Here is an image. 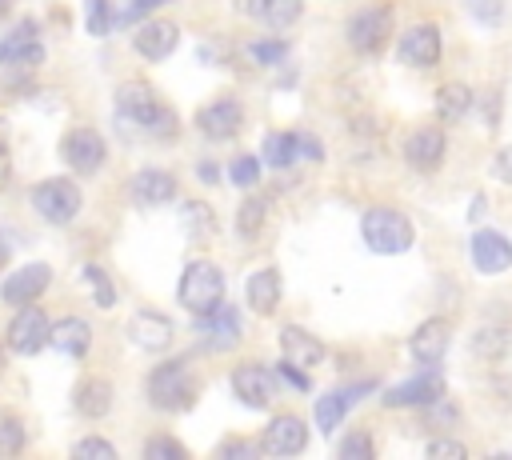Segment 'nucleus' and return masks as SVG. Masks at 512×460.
<instances>
[{"label": "nucleus", "instance_id": "obj_38", "mask_svg": "<svg viewBox=\"0 0 512 460\" xmlns=\"http://www.w3.org/2000/svg\"><path fill=\"white\" fill-rule=\"evenodd\" d=\"M24 448V424L16 416H4L0 420V456H16Z\"/></svg>", "mask_w": 512, "mask_h": 460}, {"label": "nucleus", "instance_id": "obj_26", "mask_svg": "<svg viewBox=\"0 0 512 460\" xmlns=\"http://www.w3.org/2000/svg\"><path fill=\"white\" fill-rule=\"evenodd\" d=\"M368 388H372V384H348V388H332V392H324V396L316 400V424H320L324 432H332V428L344 420L348 404L360 400V392H368Z\"/></svg>", "mask_w": 512, "mask_h": 460}, {"label": "nucleus", "instance_id": "obj_45", "mask_svg": "<svg viewBox=\"0 0 512 460\" xmlns=\"http://www.w3.org/2000/svg\"><path fill=\"white\" fill-rule=\"evenodd\" d=\"M200 180H208V184H212V180H216V168H212V164H200Z\"/></svg>", "mask_w": 512, "mask_h": 460}, {"label": "nucleus", "instance_id": "obj_16", "mask_svg": "<svg viewBox=\"0 0 512 460\" xmlns=\"http://www.w3.org/2000/svg\"><path fill=\"white\" fill-rule=\"evenodd\" d=\"M448 340H452V324H448L444 316H432V320H424V324L412 332L408 352H412L416 364H440V356L448 352Z\"/></svg>", "mask_w": 512, "mask_h": 460}, {"label": "nucleus", "instance_id": "obj_43", "mask_svg": "<svg viewBox=\"0 0 512 460\" xmlns=\"http://www.w3.org/2000/svg\"><path fill=\"white\" fill-rule=\"evenodd\" d=\"M156 4H164V0H132V8H128V12L120 16V20L128 24V20H136V16H144V12H148V8H156Z\"/></svg>", "mask_w": 512, "mask_h": 460}, {"label": "nucleus", "instance_id": "obj_11", "mask_svg": "<svg viewBox=\"0 0 512 460\" xmlns=\"http://www.w3.org/2000/svg\"><path fill=\"white\" fill-rule=\"evenodd\" d=\"M240 124H244V108L232 96H220V100H212V104H204L196 112V128L208 140H232L240 132Z\"/></svg>", "mask_w": 512, "mask_h": 460}, {"label": "nucleus", "instance_id": "obj_27", "mask_svg": "<svg viewBox=\"0 0 512 460\" xmlns=\"http://www.w3.org/2000/svg\"><path fill=\"white\" fill-rule=\"evenodd\" d=\"M112 384L104 380V376H88V380H80V388H76V412L80 416H88V420H100V416H108L112 412Z\"/></svg>", "mask_w": 512, "mask_h": 460}, {"label": "nucleus", "instance_id": "obj_3", "mask_svg": "<svg viewBox=\"0 0 512 460\" xmlns=\"http://www.w3.org/2000/svg\"><path fill=\"white\" fill-rule=\"evenodd\" d=\"M360 232H364V244L380 256H396V252H408L412 248V220L396 208H372L364 212L360 220Z\"/></svg>", "mask_w": 512, "mask_h": 460}, {"label": "nucleus", "instance_id": "obj_5", "mask_svg": "<svg viewBox=\"0 0 512 460\" xmlns=\"http://www.w3.org/2000/svg\"><path fill=\"white\" fill-rule=\"evenodd\" d=\"M32 208L36 216H44L48 224H68L76 212H80V188L64 176H52V180H40L32 188Z\"/></svg>", "mask_w": 512, "mask_h": 460}, {"label": "nucleus", "instance_id": "obj_30", "mask_svg": "<svg viewBox=\"0 0 512 460\" xmlns=\"http://www.w3.org/2000/svg\"><path fill=\"white\" fill-rule=\"evenodd\" d=\"M296 156H300L296 152V132H268L264 136V160L272 168H288Z\"/></svg>", "mask_w": 512, "mask_h": 460}, {"label": "nucleus", "instance_id": "obj_4", "mask_svg": "<svg viewBox=\"0 0 512 460\" xmlns=\"http://www.w3.org/2000/svg\"><path fill=\"white\" fill-rule=\"evenodd\" d=\"M180 304L192 316L212 312L216 304H224V272L212 260H192L180 276Z\"/></svg>", "mask_w": 512, "mask_h": 460}, {"label": "nucleus", "instance_id": "obj_8", "mask_svg": "<svg viewBox=\"0 0 512 460\" xmlns=\"http://www.w3.org/2000/svg\"><path fill=\"white\" fill-rule=\"evenodd\" d=\"M48 344V316L36 304H20L8 324V348L20 356H36Z\"/></svg>", "mask_w": 512, "mask_h": 460}, {"label": "nucleus", "instance_id": "obj_19", "mask_svg": "<svg viewBox=\"0 0 512 460\" xmlns=\"http://www.w3.org/2000/svg\"><path fill=\"white\" fill-rule=\"evenodd\" d=\"M444 148H448L444 132L432 128V124H424V128H416V132L404 140V160H408L412 168H420V172H432V168L444 160Z\"/></svg>", "mask_w": 512, "mask_h": 460}, {"label": "nucleus", "instance_id": "obj_34", "mask_svg": "<svg viewBox=\"0 0 512 460\" xmlns=\"http://www.w3.org/2000/svg\"><path fill=\"white\" fill-rule=\"evenodd\" d=\"M184 212H188V236H192V240H208V236L216 232V216H212V208H208V204L192 200Z\"/></svg>", "mask_w": 512, "mask_h": 460}, {"label": "nucleus", "instance_id": "obj_42", "mask_svg": "<svg viewBox=\"0 0 512 460\" xmlns=\"http://www.w3.org/2000/svg\"><path fill=\"white\" fill-rule=\"evenodd\" d=\"M492 176H496V180H504V184H512V144H508V148H500V152L492 156Z\"/></svg>", "mask_w": 512, "mask_h": 460}, {"label": "nucleus", "instance_id": "obj_37", "mask_svg": "<svg viewBox=\"0 0 512 460\" xmlns=\"http://www.w3.org/2000/svg\"><path fill=\"white\" fill-rule=\"evenodd\" d=\"M72 456L76 460H116V448L100 436H88V440H76L72 444Z\"/></svg>", "mask_w": 512, "mask_h": 460}, {"label": "nucleus", "instance_id": "obj_2", "mask_svg": "<svg viewBox=\"0 0 512 460\" xmlns=\"http://www.w3.org/2000/svg\"><path fill=\"white\" fill-rule=\"evenodd\" d=\"M196 396V376L188 368V360H164L148 372V400L160 408V412H176V408H188Z\"/></svg>", "mask_w": 512, "mask_h": 460}, {"label": "nucleus", "instance_id": "obj_24", "mask_svg": "<svg viewBox=\"0 0 512 460\" xmlns=\"http://www.w3.org/2000/svg\"><path fill=\"white\" fill-rule=\"evenodd\" d=\"M48 344L60 348L64 356H84L92 344V324L80 316H60L56 324H48Z\"/></svg>", "mask_w": 512, "mask_h": 460}, {"label": "nucleus", "instance_id": "obj_28", "mask_svg": "<svg viewBox=\"0 0 512 460\" xmlns=\"http://www.w3.org/2000/svg\"><path fill=\"white\" fill-rule=\"evenodd\" d=\"M300 0H248V12L264 24V28H288V24H296L300 20Z\"/></svg>", "mask_w": 512, "mask_h": 460}, {"label": "nucleus", "instance_id": "obj_12", "mask_svg": "<svg viewBox=\"0 0 512 460\" xmlns=\"http://www.w3.org/2000/svg\"><path fill=\"white\" fill-rule=\"evenodd\" d=\"M472 264L484 272V276H500L512 268V240L496 228H480L472 232Z\"/></svg>", "mask_w": 512, "mask_h": 460}, {"label": "nucleus", "instance_id": "obj_23", "mask_svg": "<svg viewBox=\"0 0 512 460\" xmlns=\"http://www.w3.org/2000/svg\"><path fill=\"white\" fill-rule=\"evenodd\" d=\"M128 336H132V344H140L144 352H160V348L172 344V320L160 316V312H136V316L128 320Z\"/></svg>", "mask_w": 512, "mask_h": 460}, {"label": "nucleus", "instance_id": "obj_39", "mask_svg": "<svg viewBox=\"0 0 512 460\" xmlns=\"http://www.w3.org/2000/svg\"><path fill=\"white\" fill-rule=\"evenodd\" d=\"M144 456H148V460H184V444H176V440H168V436H152V440L144 444Z\"/></svg>", "mask_w": 512, "mask_h": 460}, {"label": "nucleus", "instance_id": "obj_14", "mask_svg": "<svg viewBox=\"0 0 512 460\" xmlns=\"http://www.w3.org/2000/svg\"><path fill=\"white\" fill-rule=\"evenodd\" d=\"M380 400H384V408L436 404V400H444V380H440L436 372H420V376H412V380H404V384H392Z\"/></svg>", "mask_w": 512, "mask_h": 460}, {"label": "nucleus", "instance_id": "obj_13", "mask_svg": "<svg viewBox=\"0 0 512 460\" xmlns=\"http://www.w3.org/2000/svg\"><path fill=\"white\" fill-rule=\"evenodd\" d=\"M396 56L412 68H432L440 60V28L436 24H412L408 32H400Z\"/></svg>", "mask_w": 512, "mask_h": 460}, {"label": "nucleus", "instance_id": "obj_18", "mask_svg": "<svg viewBox=\"0 0 512 460\" xmlns=\"http://www.w3.org/2000/svg\"><path fill=\"white\" fill-rule=\"evenodd\" d=\"M176 44H180V28H176L172 20H148V24L136 28V36H132V48H136L144 60H164V56L176 52Z\"/></svg>", "mask_w": 512, "mask_h": 460}, {"label": "nucleus", "instance_id": "obj_25", "mask_svg": "<svg viewBox=\"0 0 512 460\" xmlns=\"http://www.w3.org/2000/svg\"><path fill=\"white\" fill-rule=\"evenodd\" d=\"M244 296H248V308H252L256 316H272L276 304H280V272H276V268H260V272H252Z\"/></svg>", "mask_w": 512, "mask_h": 460}, {"label": "nucleus", "instance_id": "obj_15", "mask_svg": "<svg viewBox=\"0 0 512 460\" xmlns=\"http://www.w3.org/2000/svg\"><path fill=\"white\" fill-rule=\"evenodd\" d=\"M48 284H52V268H48V264H24V268H16V272L4 280L0 296H4V304L20 308V304L40 300V292H44Z\"/></svg>", "mask_w": 512, "mask_h": 460}, {"label": "nucleus", "instance_id": "obj_22", "mask_svg": "<svg viewBox=\"0 0 512 460\" xmlns=\"http://www.w3.org/2000/svg\"><path fill=\"white\" fill-rule=\"evenodd\" d=\"M128 196L136 204H168L176 196V180L164 172V168H140L132 180H128Z\"/></svg>", "mask_w": 512, "mask_h": 460}, {"label": "nucleus", "instance_id": "obj_33", "mask_svg": "<svg viewBox=\"0 0 512 460\" xmlns=\"http://www.w3.org/2000/svg\"><path fill=\"white\" fill-rule=\"evenodd\" d=\"M112 4L108 0H84V28L92 36H108L112 32Z\"/></svg>", "mask_w": 512, "mask_h": 460}, {"label": "nucleus", "instance_id": "obj_36", "mask_svg": "<svg viewBox=\"0 0 512 460\" xmlns=\"http://www.w3.org/2000/svg\"><path fill=\"white\" fill-rule=\"evenodd\" d=\"M372 436L368 432H348L340 440V460H372Z\"/></svg>", "mask_w": 512, "mask_h": 460}, {"label": "nucleus", "instance_id": "obj_29", "mask_svg": "<svg viewBox=\"0 0 512 460\" xmlns=\"http://www.w3.org/2000/svg\"><path fill=\"white\" fill-rule=\"evenodd\" d=\"M468 108H472V88H468V84H460V80L440 84V92H436V116H440L444 124L464 120Z\"/></svg>", "mask_w": 512, "mask_h": 460}, {"label": "nucleus", "instance_id": "obj_1", "mask_svg": "<svg viewBox=\"0 0 512 460\" xmlns=\"http://www.w3.org/2000/svg\"><path fill=\"white\" fill-rule=\"evenodd\" d=\"M116 108H120V116L128 120V124H136V128H144L148 136H176V128H180V120H176V112L156 96V88L152 84H144V80H128V84H120L116 88Z\"/></svg>", "mask_w": 512, "mask_h": 460}, {"label": "nucleus", "instance_id": "obj_17", "mask_svg": "<svg viewBox=\"0 0 512 460\" xmlns=\"http://www.w3.org/2000/svg\"><path fill=\"white\" fill-rule=\"evenodd\" d=\"M196 332L208 340V348H232L240 340V312L228 304H216L212 312L196 316Z\"/></svg>", "mask_w": 512, "mask_h": 460}, {"label": "nucleus", "instance_id": "obj_48", "mask_svg": "<svg viewBox=\"0 0 512 460\" xmlns=\"http://www.w3.org/2000/svg\"><path fill=\"white\" fill-rule=\"evenodd\" d=\"M0 368H4V352H0Z\"/></svg>", "mask_w": 512, "mask_h": 460}, {"label": "nucleus", "instance_id": "obj_32", "mask_svg": "<svg viewBox=\"0 0 512 460\" xmlns=\"http://www.w3.org/2000/svg\"><path fill=\"white\" fill-rule=\"evenodd\" d=\"M84 280H88V288H92L96 308H112V304H116V284H112V276H108L100 264H84Z\"/></svg>", "mask_w": 512, "mask_h": 460}, {"label": "nucleus", "instance_id": "obj_31", "mask_svg": "<svg viewBox=\"0 0 512 460\" xmlns=\"http://www.w3.org/2000/svg\"><path fill=\"white\" fill-rule=\"evenodd\" d=\"M264 216H268V200L264 196H248L236 212V232L240 236H256L264 228Z\"/></svg>", "mask_w": 512, "mask_h": 460}, {"label": "nucleus", "instance_id": "obj_10", "mask_svg": "<svg viewBox=\"0 0 512 460\" xmlns=\"http://www.w3.org/2000/svg\"><path fill=\"white\" fill-rule=\"evenodd\" d=\"M304 444H308V428H304V420L292 416V412L272 416L268 428H264V436H260V448H264L268 456H296V452H304Z\"/></svg>", "mask_w": 512, "mask_h": 460}, {"label": "nucleus", "instance_id": "obj_40", "mask_svg": "<svg viewBox=\"0 0 512 460\" xmlns=\"http://www.w3.org/2000/svg\"><path fill=\"white\" fill-rule=\"evenodd\" d=\"M248 52H252L260 64H276V60L288 52V44H284V40H252Z\"/></svg>", "mask_w": 512, "mask_h": 460}, {"label": "nucleus", "instance_id": "obj_44", "mask_svg": "<svg viewBox=\"0 0 512 460\" xmlns=\"http://www.w3.org/2000/svg\"><path fill=\"white\" fill-rule=\"evenodd\" d=\"M244 452H248V444H244V440H228V444L220 448V456H244Z\"/></svg>", "mask_w": 512, "mask_h": 460}, {"label": "nucleus", "instance_id": "obj_20", "mask_svg": "<svg viewBox=\"0 0 512 460\" xmlns=\"http://www.w3.org/2000/svg\"><path fill=\"white\" fill-rule=\"evenodd\" d=\"M40 56H44V44H40L36 20H20L0 44V64H36Z\"/></svg>", "mask_w": 512, "mask_h": 460}, {"label": "nucleus", "instance_id": "obj_7", "mask_svg": "<svg viewBox=\"0 0 512 460\" xmlns=\"http://www.w3.org/2000/svg\"><path fill=\"white\" fill-rule=\"evenodd\" d=\"M104 136L96 132V128H72L64 140H60V156H64V164L72 168V172H80V176H88V172H96L100 164H104Z\"/></svg>", "mask_w": 512, "mask_h": 460}, {"label": "nucleus", "instance_id": "obj_9", "mask_svg": "<svg viewBox=\"0 0 512 460\" xmlns=\"http://www.w3.org/2000/svg\"><path fill=\"white\" fill-rule=\"evenodd\" d=\"M232 392H236L244 404L264 408V404H272V400H276L280 380H276V372H272V368H264V364H240V368L232 372Z\"/></svg>", "mask_w": 512, "mask_h": 460}, {"label": "nucleus", "instance_id": "obj_6", "mask_svg": "<svg viewBox=\"0 0 512 460\" xmlns=\"http://www.w3.org/2000/svg\"><path fill=\"white\" fill-rule=\"evenodd\" d=\"M392 36V8L388 4H364L348 20V44L356 52H376Z\"/></svg>", "mask_w": 512, "mask_h": 460}, {"label": "nucleus", "instance_id": "obj_35", "mask_svg": "<svg viewBox=\"0 0 512 460\" xmlns=\"http://www.w3.org/2000/svg\"><path fill=\"white\" fill-rule=\"evenodd\" d=\"M228 176H232L236 188H252V184L260 180V160H256V156H236V160L228 164Z\"/></svg>", "mask_w": 512, "mask_h": 460}, {"label": "nucleus", "instance_id": "obj_21", "mask_svg": "<svg viewBox=\"0 0 512 460\" xmlns=\"http://www.w3.org/2000/svg\"><path fill=\"white\" fill-rule=\"evenodd\" d=\"M280 352H284V360L296 364V368H316V364L324 360V344H320L312 332H304L300 324H284V328H280Z\"/></svg>", "mask_w": 512, "mask_h": 460}, {"label": "nucleus", "instance_id": "obj_41", "mask_svg": "<svg viewBox=\"0 0 512 460\" xmlns=\"http://www.w3.org/2000/svg\"><path fill=\"white\" fill-rule=\"evenodd\" d=\"M428 456H452V460H464L468 448L456 444V440H428Z\"/></svg>", "mask_w": 512, "mask_h": 460}, {"label": "nucleus", "instance_id": "obj_46", "mask_svg": "<svg viewBox=\"0 0 512 460\" xmlns=\"http://www.w3.org/2000/svg\"><path fill=\"white\" fill-rule=\"evenodd\" d=\"M4 148H8V124L0 120V156H4Z\"/></svg>", "mask_w": 512, "mask_h": 460}, {"label": "nucleus", "instance_id": "obj_47", "mask_svg": "<svg viewBox=\"0 0 512 460\" xmlns=\"http://www.w3.org/2000/svg\"><path fill=\"white\" fill-rule=\"evenodd\" d=\"M8 12H12V0H0V20H4Z\"/></svg>", "mask_w": 512, "mask_h": 460}]
</instances>
